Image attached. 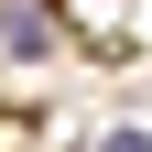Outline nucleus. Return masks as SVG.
<instances>
[{
	"mask_svg": "<svg viewBox=\"0 0 152 152\" xmlns=\"http://www.w3.org/2000/svg\"><path fill=\"white\" fill-rule=\"evenodd\" d=\"M98 152H152V141H141V130H109V141H98Z\"/></svg>",
	"mask_w": 152,
	"mask_h": 152,
	"instance_id": "nucleus-2",
	"label": "nucleus"
},
{
	"mask_svg": "<svg viewBox=\"0 0 152 152\" xmlns=\"http://www.w3.org/2000/svg\"><path fill=\"white\" fill-rule=\"evenodd\" d=\"M44 44H54V22H44V0H0V54H22V65H33Z\"/></svg>",
	"mask_w": 152,
	"mask_h": 152,
	"instance_id": "nucleus-1",
	"label": "nucleus"
}]
</instances>
